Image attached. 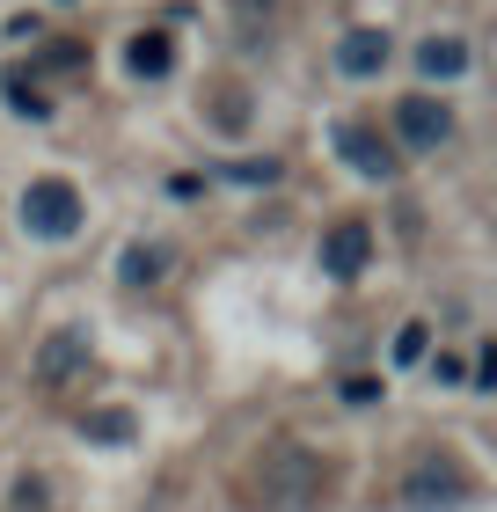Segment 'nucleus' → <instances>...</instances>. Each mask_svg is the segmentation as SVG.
Instances as JSON below:
<instances>
[{
  "instance_id": "obj_1",
  "label": "nucleus",
  "mask_w": 497,
  "mask_h": 512,
  "mask_svg": "<svg viewBox=\"0 0 497 512\" xmlns=\"http://www.w3.org/2000/svg\"><path fill=\"white\" fill-rule=\"evenodd\" d=\"M249 491L264 498V505H278V512H300V505H315L329 491V461L307 454V447H271L264 469L249 476Z\"/></svg>"
},
{
  "instance_id": "obj_2",
  "label": "nucleus",
  "mask_w": 497,
  "mask_h": 512,
  "mask_svg": "<svg viewBox=\"0 0 497 512\" xmlns=\"http://www.w3.org/2000/svg\"><path fill=\"white\" fill-rule=\"evenodd\" d=\"M402 505H417V512H454V505H476V476H468L454 454H424L417 469L402 476Z\"/></svg>"
},
{
  "instance_id": "obj_3",
  "label": "nucleus",
  "mask_w": 497,
  "mask_h": 512,
  "mask_svg": "<svg viewBox=\"0 0 497 512\" xmlns=\"http://www.w3.org/2000/svg\"><path fill=\"white\" fill-rule=\"evenodd\" d=\"M22 227H30L37 242L81 235V191H74L66 176H37L30 191H22Z\"/></svg>"
},
{
  "instance_id": "obj_4",
  "label": "nucleus",
  "mask_w": 497,
  "mask_h": 512,
  "mask_svg": "<svg viewBox=\"0 0 497 512\" xmlns=\"http://www.w3.org/2000/svg\"><path fill=\"white\" fill-rule=\"evenodd\" d=\"M329 139H337V154H344V161H351V169H359V176H373V183H395V176H402V161H395V147H388V139L373 132V125H359V118H344V125L329 132Z\"/></svg>"
},
{
  "instance_id": "obj_5",
  "label": "nucleus",
  "mask_w": 497,
  "mask_h": 512,
  "mask_svg": "<svg viewBox=\"0 0 497 512\" xmlns=\"http://www.w3.org/2000/svg\"><path fill=\"white\" fill-rule=\"evenodd\" d=\"M88 359H96V337L66 322V330H52V337L37 344V381H44V388H59V381L88 374Z\"/></svg>"
},
{
  "instance_id": "obj_6",
  "label": "nucleus",
  "mask_w": 497,
  "mask_h": 512,
  "mask_svg": "<svg viewBox=\"0 0 497 512\" xmlns=\"http://www.w3.org/2000/svg\"><path fill=\"white\" fill-rule=\"evenodd\" d=\"M366 256H373V227H366V220H337V227L322 235V271H329V278H359Z\"/></svg>"
},
{
  "instance_id": "obj_7",
  "label": "nucleus",
  "mask_w": 497,
  "mask_h": 512,
  "mask_svg": "<svg viewBox=\"0 0 497 512\" xmlns=\"http://www.w3.org/2000/svg\"><path fill=\"white\" fill-rule=\"evenodd\" d=\"M395 132L410 139V147H424V154H432L439 139L454 132V110H446V103H432V96H402V103H395Z\"/></svg>"
},
{
  "instance_id": "obj_8",
  "label": "nucleus",
  "mask_w": 497,
  "mask_h": 512,
  "mask_svg": "<svg viewBox=\"0 0 497 512\" xmlns=\"http://www.w3.org/2000/svg\"><path fill=\"white\" fill-rule=\"evenodd\" d=\"M388 52H395V44H388V30H344V44H337V66H344L351 81H373V74L388 66Z\"/></svg>"
},
{
  "instance_id": "obj_9",
  "label": "nucleus",
  "mask_w": 497,
  "mask_h": 512,
  "mask_svg": "<svg viewBox=\"0 0 497 512\" xmlns=\"http://www.w3.org/2000/svg\"><path fill=\"white\" fill-rule=\"evenodd\" d=\"M125 66H132L139 81H161V74L176 66V37H169V30H139V37L125 44Z\"/></svg>"
},
{
  "instance_id": "obj_10",
  "label": "nucleus",
  "mask_w": 497,
  "mask_h": 512,
  "mask_svg": "<svg viewBox=\"0 0 497 512\" xmlns=\"http://www.w3.org/2000/svg\"><path fill=\"white\" fill-rule=\"evenodd\" d=\"M417 74L424 81H461L468 74V44L461 37H424L417 44Z\"/></svg>"
},
{
  "instance_id": "obj_11",
  "label": "nucleus",
  "mask_w": 497,
  "mask_h": 512,
  "mask_svg": "<svg viewBox=\"0 0 497 512\" xmlns=\"http://www.w3.org/2000/svg\"><path fill=\"white\" fill-rule=\"evenodd\" d=\"M161 271H169V256H161L154 242H132L125 256H117V278H125V286H132V293H147V286H154V278H161Z\"/></svg>"
},
{
  "instance_id": "obj_12",
  "label": "nucleus",
  "mask_w": 497,
  "mask_h": 512,
  "mask_svg": "<svg viewBox=\"0 0 497 512\" xmlns=\"http://www.w3.org/2000/svg\"><path fill=\"white\" fill-rule=\"evenodd\" d=\"M0 96H8V103H15V118H30V125L52 118V96H44L30 74H8V81H0Z\"/></svg>"
},
{
  "instance_id": "obj_13",
  "label": "nucleus",
  "mask_w": 497,
  "mask_h": 512,
  "mask_svg": "<svg viewBox=\"0 0 497 512\" xmlns=\"http://www.w3.org/2000/svg\"><path fill=\"white\" fill-rule=\"evenodd\" d=\"M81 432L117 447V439H132V410H96V417H81Z\"/></svg>"
},
{
  "instance_id": "obj_14",
  "label": "nucleus",
  "mask_w": 497,
  "mask_h": 512,
  "mask_svg": "<svg viewBox=\"0 0 497 512\" xmlns=\"http://www.w3.org/2000/svg\"><path fill=\"white\" fill-rule=\"evenodd\" d=\"M424 344H432V330H424V322H402V337H395V366H417V359H424Z\"/></svg>"
},
{
  "instance_id": "obj_15",
  "label": "nucleus",
  "mask_w": 497,
  "mask_h": 512,
  "mask_svg": "<svg viewBox=\"0 0 497 512\" xmlns=\"http://www.w3.org/2000/svg\"><path fill=\"white\" fill-rule=\"evenodd\" d=\"M234 183H278V161H227Z\"/></svg>"
},
{
  "instance_id": "obj_16",
  "label": "nucleus",
  "mask_w": 497,
  "mask_h": 512,
  "mask_svg": "<svg viewBox=\"0 0 497 512\" xmlns=\"http://www.w3.org/2000/svg\"><path fill=\"white\" fill-rule=\"evenodd\" d=\"M44 66H52V74H66V66H81V44H66V37H59V44H44Z\"/></svg>"
},
{
  "instance_id": "obj_17",
  "label": "nucleus",
  "mask_w": 497,
  "mask_h": 512,
  "mask_svg": "<svg viewBox=\"0 0 497 512\" xmlns=\"http://www.w3.org/2000/svg\"><path fill=\"white\" fill-rule=\"evenodd\" d=\"M344 403H381V381H366V374L344 381Z\"/></svg>"
},
{
  "instance_id": "obj_18",
  "label": "nucleus",
  "mask_w": 497,
  "mask_h": 512,
  "mask_svg": "<svg viewBox=\"0 0 497 512\" xmlns=\"http://www.w3.org/2000/svg\"><path fill=\"white\" fill-rule=\"evenodd\" d=\"M271 8H286V0H234V15L256 22V15H271Z\"/></svg>"
}]
</instances>
